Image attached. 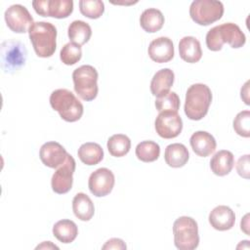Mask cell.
Instances as JSON below:
<instances>
[{
	"mask_svg": "<svg viewBox=\"0 0 250 250\" xmlns=\"http://www.w3.org/2000/svg\"><path fill=\"white\" fill-rule=\"evenodd\" d=\"M246 42L245 34L233 22H226L212 27L206 34V46L209 50L217 52L228 43L231 48H241Z\"/></svg>",
	"mask_w": 250,
	"mask_h": 250,
	"instance_id": "6da1fadb",
	"label": "cell"
},
{
	"mask_svg": "<svg viewBox=\"0 0 250 250\" xmlns=\"http://www.w3.org/2000/svg\"><path fill=\"white\" fill-rule=\"evenodd\" d=\"M29 40L35 54L40 58H50L57 48V28L48 21L33 22L28 30Z\"/></svg>",
	"mask_w": 250,
	"mask_h": 250,
	"instance_id": "7a4b0ae2",
	"label": "cell"
},
{
	"mask_svg": "<svg viewBox=\"0 0 250 250\" xmlns=\"http://www.w3.org/2000/svg\"><path fill=\"white\" fill-rule=\"evenodd\" d=\"M211 102L212 92L207 85L192 84L186 93L185 113L190 120H201L207 114Z\"/></svg>",
	"mask_w": 250,
	"mask_h": 250,
	"instance_id": "3957f363",
	"label": "cell"
},
{
	"mask_svg": "<svg viewBox=\"0 0 250 250\" xmlns=\"http://www.w3.org/2000/svg\"><path fill=\"white\" fill-rule=\"evenodd\" d=\"M49 101L52 108L58 111L61 118L66 122L78 121L83 115V104L67 89H57L53 91Z\"/></svg>",
	"mask_w": 250,
	"mask_h": 250,
	"instance_id": "277c9868",
	"label": "cell"
},
{
	"mask_svg": "<svg viewBox=\"0 0 250 250\" xmlns=\"http://www.w3.org/2000/svg\"><path fill=\"white\" fill-rule=\"evenodd\" d=\"M99 74L90 64H83L72 72L73 87L76 94L84 101L91 102L98 96Z\"/></svg>",
	"mask_w": 250,
	"mask_h": 250,
	"instance_id": "5b68a950",
	"label": "cell"
},
{
	"mask_svg": "<svg viewBox=\"0 0 250 250\" xmlns=\"http://www.w3.org/2000/svg\"><path fill=\"white\" fill-rule=\"evenodd\" d=\"M174 244L180 250H193L199 244L196 221L188 216L179 217L173 224Z\"/></svg>",
	"mask_w": 250,
	"mask_h": 250,
	"instance_id": "8992f818",
	"label": "cell"
},
{
	"mask_svg": "<svg viewBox=\"0 0 250 250\" xmlns=\"http://www.w3.org/2000/svg\"><path fill=\"white\" fill-rule=\"evenodd\" d=\"M224 15V5L215 0H194L189 7L191 20L199 25H209Z\"/></svg>",
	"mask_w": 250,
	"mask_h": 250,
	"instance_id": "52a82bcc",
	"label": "cell"
},
{
	"mask_svg": "<svg viewBox=\"0 0 250 250\" xmlns=\"http://www.w3.org/2000/svg\"><path fill=\"white\" fill-rule=\"evenodd\" d=\"M26 52L24 46L15 40L5 41L1 45V65L5 72H14L24 64Z\"/></svg>",
	"mask_w": 250,
	"mask_h": 250,
	"instance_id": "ba28073f",
	"label": "cell"
},
{
	"mask_svg": "<svg viewBox=\"0 0 250 250\" xmlns=\"http://www.w3.org/2000/svg\"><path fill=\"white\" fill-rule=\"evenodd\" d=\"M76 163L72 155L67 153L65 161L57 168L51 179V187L54 192L58 194H64L68 192L73 184V174Z\"/></svg>",
	"mask_w": 250,
	"mask_h": 250,
	"instance_id": "9c48e42d",
	"label": "cell"
},
{
	"mask_svg": "<svg viewBox=\"0 0 250 250\" xmlns=\"http://www.w3.org/2000/svg\"><path fill=\"white\" fill-rule=\"evenodd\" d=\"M155 131L163 139L178 137L183 130V120L176 111H161L154 121Z\"/></svg>",
	"mask_w": 250,
	"mask_h": 250,
	"instance_id": "30bf717a",
	"label": "cell"
},
{
	"mask_svg": "<svg viewBox=\"0 0 250 250\" xmlns=\"http://www.w3.org/2000/svg\"><path fill=\"white\" fill-rule=\"evenodd\" d=\"M4 18L7 26L15 33H24L28 31L33 23V18L30 13L21 4L10 6L5 11Z\"/></svg>",
	"mask_w": 250,
	"mask_h": 250,
	"instance_id": "8fae6325",
	"label": "cell"
},
{
	"mask_svg": "<svg viewBox=\"0 0 250 250\" xmlns=\"http://www.w3.org/2000/svg\"><path fill=\"white\" fill-rule=\"evenodd\" d=\"M114 183L115 178L111 170L107 168H99L91 173L88 180V187L93 195L103 197L111 192Z\"/></svg>",
	"mask_w": 250,
	"mask_h": 250,
	"instance_id": "7c38bea8",
	"label": "cell"
},
{
	"mask_svg": "<svg viewBox=\"0 0 250 250\" xmlns=\"http://www.w3.org/2000/svg\"><path fill=\"white\" fill-rule=\"evenodd\" d=\"M67 151L57 142H47L42 145L39 150V157L42 163L53 169L60 167L66 159Z\"/></svg>",
	"mask_w": 250,
	"mask_h": 250,
	"instance_id": "4fadbf2b",
	"label": "cell"
},
{
	"mask_svg": "<svg viewBox=\"0 0 250 250\" xmlns=\"http://www.w3.org/2000/svg\"><path fill=\"white\" fill-rule=\"evenodd\" d=\"M147 53L155 62H168L174 58V44L169 37L160 36L149 43Z\"/></svg>",
	"mask_w": 250,
	"mask_h": 250,
	"instance_id": "5bb4252c",
	"label": "cell"
},
{
	"mask_svg": "<svg viewBox=\"0 0 250 250\" xmlns=\"http://www.w3.org/2000/svg\"><path fill=\"white\" fill-rule=\"evenodd\" d=\"M208 220L213 229L220 231L229 230L234 226L235 214L229 206L219 205L210 212Z\"/></svg>",
	"mask_w": 250,
	"mask_h": 250,
	"instance_id": "9a60e30c",
	"label": "cell"
},
{
	"mask_svg": "<svg viewBox=\"0 0 250 250\" xmlns=\"http://www.w3.org/2000/svg\"><path fill=\"white\" fill-rule=\"evenodd\" d=\"M190 146L195 154L201 157L211 155L217 146L215 138L206 131H196L189 139Z\"/></svg>",
	"mask_w": 250,
	"mask_h": 250,
	"instance_id": "2e32d148",
	"label": "cell"
},
{
	"mask_svg": "<svg viewBox=\"0 0 250 250\" xmlns=\"http://www.w3.org/2000/svg\"><path fill=\"white\" fill-rule=\"evenodd\" d=\"M179 54L183 61L195 63L202 57L200 42L193 36H185L179 42Z\"/></svg>",
	"mask_w": 250,
	"mask_h": 250,
	"instance_id": "e0dca14e",
	"label": "cell"
},
{
	"mask_svg": "<svg viewBox=\"0 0 250 250\" xmlns=\"http://www.w3.org/2000/svg\"><path fill=\"white\" fill-rule=\"evenodd\" d=\"M175 79V74L170 68H162L155 72L150 81V92L153 96L160 97L170 92Z\"/></svg>",
	"mask_w": 250,
	"mask_h": 250,
	"instance_id": "ac0fdd59",
	"label": "cell"
},
{
	"mask_svg": "<svg viewBox=\"0 0 250 250\" xmlns=\"http://www.w3.org/2000/svg\"><path fill=\"white\" fill-rule=\"evenodd\" d=\"M234 166V156L231 151L222 149L216 152L210 160V168L212 172L220 177L230 173Z\"/></svg>",
	"mask_w": 250,
	"mask_h": 250,
	"instance_id": "d6986e66",
	"label": "cell"
},
{
	"mask_svg": "<svg viewBox=\"0 0 250 250\" xmlns=\"http://www.w3.org/2000/svg\"><path fill=\"white\" fill-rule=\"evenodd\" d=\"M189 158V153L187 146L180 143L171 144L166 146L164 159L168 166L172 168H180L187 164Z\"/></svg>",
	"mask_w": 250,
	"mask_h": 250,
	"instance_id": "ffe728a7",
	"label": "cell"
},
{
	"mask_svg": "<svg viewBox=\"0 0 250 250\" xmlns=\"http://www.w3.org/2000/svg\"><path fill=\"white\" fill-rule=\"evenodd\" d=\"M72 210L76 218L81 221H90L95 214L92 199L84 192H78L72 199Z\"/></svg>",
	"mask_w": 250,
	"mask_h": 250,
	"instance_id": "44dd1931",
	"label": "cell"
},
{
	"mask_svg": "<svg viewBox=\"0 0 250 250\" xmlns=\"http://www.w3.org/2000/svg\"><path fill=\"white\" fill-rule=\"evenodd\" d=\"M165 19L160 10L155 8H148L145 10L140 17L141 27L147 33H154L159 31L163 24Z\"/></svg>",
	"mask_w": 250,
	"mask_h": 250,
	"instance_id": "7402d4cb",
	"label": "cell"
},
{
	"mask_svg": "<svg viewBox=\"0 0 250 250\" xmlns=\"http://www.w3.org/2000/svg\"><path fill=\"white\" fill-rule=\"evenodd\" d=\"M77 155L82 163L92 166L100 163L104 158V150L102 146L93 142L82 144L77 150Z\"/></svg>",
	"mask_w": 250,
	"mask_h": 250,
	"instance_id": "603a6c76",
	"label": "cell"
},
{
	"mask_svg": "<svg viewBox=\"0 0 250 250\" xmlns=\"http://www.w3.org/2000/svg\"><path fill=\"white\" fill-rule=\"evenodd\" d=\"M53 234L59 241L67 244L77 237L78 228L73 221L62 219L53 226Z\"/></svg>",
	"mask_w": 250,
	"mask_h": 250,
	"instance_id": "cb8c5ba5",
	"label": "cell"
},
{
	"mask_svg": "<svg viewBox=\"0 0 250 250\" xmlns=\"http://www.w3.org/2000/svg\"><path fill=\"white\" fill-rule=\"evenodd\" d=\"M67 35L70 42L82 46L90 40L92 29L91 26L83 21H73L67 28Z\"/></svg>",
	"mask_w": 250,
	"mask_h": 250,
	"instance_id": "d4e9b609",
	"label": "cell"
},
{
	"mask_svg": "<svg viewBox=\"0 0 250 250\" xmlns=\"http://www.w3.org/2000/svg\"><path fill=\"white\" fill-rule=\"evenodd\" d=\"M106 146L108 152L114 157L126 155L131 148V141L124 134H114L108 138Z\"/></svg>",
	"mask_w": 250,
	"mask_h": 250,
	"instance_id": "484cf974",
	"label": "cell"
},
{
	"mask_svg": "<svg viewBox=\"0 0 250 250\" xmlns=\"http://www.w3.org/2000/svg\"><path fill=\"white\" fill-rule=\"evenodd\" d=\"M135 153L137 158L143 162H153L160 155V146L153 141H143L137 145Z\"/></svg>",
	"mask_w": 250,
	"mask_h": 250,
	"instance_id": "4316f807",
	"label": "cell"
},
{
	"mask_svg": "<svg viewBox=\"0 0 250 250\" xmlns=\"http://www.w3.org/2000/svg\"><path fill=\"white\" fill-rule=\"evenodd\" d=\"M73 12L72 0H49L48 17L65 19Z\"/></svg>",
	"mask_w": 250,
	"mask_h": 250,
	"instance_id": "83f0119b",
	"label": "cell"
},
{
	"mask_svg": "<svg viewBox=\"0 0 250 250\" xmlns=\"http://www.w3.org/2000/svg\"><path fill=\"white\" fill-rule=\"evenodd\" d=\"M79 10L84 17L96 20L104 14V4L101 0H80Z\"/></svg>",
	"mask_w": 250,
	"mask_h": 250,
	"instance_id": "f1b7e54d",
	"label": "cell"
},
{
	"mask_svg": "<svg viewBox=\"0 0 250 250\" xmlns=\"http://www.w3.org/2000/svg\"><path fill=\"white\" fill-rule=\"evenodd\" d=\"M82 58V49L80 45L72 42L66 43L60 52V59L62 63L72 65L78 62Z\"/></svg>",
	"mask_w": 250,
	"mask_h": 250,
	"instance_id": "f546056e",
	"label": "cell"
},
{
	"mask_svg": "<svg viewBox=\"0 0 250 250\" xmlns=\"http://www.w3.org/2000/svg\"><path fill=\"white\" fill-rule=\"evenodd\" d=\"M156 109L161 111H176L180 108V98L175 92H168L167 94L157 97L155 100Z\"/></svg>",
	"mask_w": 250,
	"mask_h": 250,
	"instance_id": "4dcf8cb0",
	"label": "cell"
},
{
	"mask_svg": "<svg viewBox=\"0 0 250 250\" xmlns=\"http://www.w3.org/2000/svg\"><path fill=\"white\" fill-rule=\"evenodd\" d=\"M233 129L237 135L243 138L250 137V111L242 110L233 119Z\"/></svg>",
	"mask_w": 250,
	"mask_h": 250,
	"instance_id": "1f68e13d",
	"label": "cell"
},
{
	"mask_svg": "<svg viewBox=\"0 0 250 250\" xmlns=\"http://www.w3.org/2000/svg\"><path fill=\"white\" fill-rule=\"evenodd\" d=\"M236 171L237 174L244 178V179H249V174H250V161H249V154L242 155L238 158L236 162Z\"/></svg>",
	"mask_w": 250,
	"mask_h": 250,
	"instance_id": "d6a6232c",
	"label": "cell"
},
{
	"mask_svg": "<svg viewBox=\"0 0 250 250\" xmlns=\"http://www.w3.org/2000/svg\"><path fill=\"white\" fill-rule=\"evenodd\" d=\"M127 248L125 242L120 239V238H116V237H113V238H110L108 239L102 247V249L105 250V249H118V250H125Z\"/></svg>",
	"mask_w": 250,
	"mask_h": 250,
	"instance_id": "836d02e7",
	"label": "cell"
},
{
	"mask_svg": "<svg viewBox=\"0 0 250 250\" xmlns=\"http://www.w3.org/2000/svg\"><path fill=\"white\" fill-rule=\"evenodd\" d=\"M48 3L49 0H35L32 1V7L36 14L42 17H48Z\"/></svg>",
	"mask_w": 250,
	"mask_h": 250,
	"instance_id": "e575fe53",
	"label": "cell"
},
{
	"mask_svg": "<svg viewBox=\"0 0 250 250\" xmlns=\"http://www.w3.org/2000/svg\"><path fill=\"white\" fill-rule=\"evenodd\" d=\"M240 97L243 100V102L245 103V104H249V81H246L244 83V85L241 87L240 90Z\"/></svg>",
	"mask_w": 250,
	"mask_h": 250,
	"instance_id": "d590c367",
	"label": "cell"
},
{
	"mask_svg": "<svg viewBox=\"0 0 250 250\" xmlns=\"http://www.w3.org/2000/svg\"><path fill=\"white\" fill-rule=\"evenodd\" d=\"M240 229L243 232H245L247 235H249V214H246L241 222H240Z\"/></svg>",
	"mask_w": 250,
	"mask_h": 250,
	"instance_id": "8d00e7d4",
	"label": "cell"
},
{
	"mask_svg": "<svg viewBox=\"0 0 250 250\" xmlns=\"http://www.w3.org/2000/svg\"><path fill=\"white\" fill-rule=\"evenodd\" d=\"M35 249H59V247L51 241H43L41 244L37 245Z\"/></svg>",
	"mask_w": 250,
	"mask_h": 250,
	"instance_id": "74e56055",
	"label": "cell"
},
{
	"mask_svg": "<svg viewBox=\"0 0 250 250\" xmlns=\"http://www.w3.org/2000/svg\"><path fill=\"white\" fill-rule=\"evenodd\" d=\"M138 1H134V2H112L113 4H118V5H132V4H136Z\"/></svg>",
	"mask_w": 250,
	"mask_h": 250,
	"instance_id": "f35d334b",
	"label": "cell"
}]
</instances>
